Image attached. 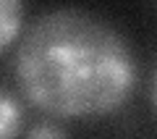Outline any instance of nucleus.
I'll use <instances>...</instances> for the list:
<instances>
[{
  "mask_svg": "<svg viewBox=\"0 0 157 139\" xmlns=\"http://www.w3.org/2000/svg\"><path fill=\"white\" fill-rule=\"evenodd\" d=\"M16 81L34 108L55 118H97L123 108L136 63L107 21L76 8L42 13L21 34Z\"/></svg>",
  "mask_w": 157,
  "mask_h": 139,
  "instance_id": "nucleus-1",
  "label": "nucleus"
},
{
  "mask_svg": "<svg viewBox=\"0 0 157 139\" xmlns=\"http://www.w3.org/2000/svg\"><path fill=\"white\" fill-rule=\"evenodd\" d=\"M24 29V6L16 0H0V53L8 50Z\"/></svg>",
  "mask_w": 157,
  "mask_h": 139,
  "instance_id": "nucleus-2",
  "label": "nucleus"
},
{
  "mask_svg": "<svg viewBox=\"0 0 157 139\" xmlns=\"http://www.w3.org/2000/svg\"><path fill=\"white\" fill-rule=\"evenodd\" d=\"M21 105L18 100L0 87V139H16L21 131Z\"/></svg>",
  "mask_w": 157,
  "mask_h": 139,
  "instance_id": "nucleus-3",
  "label": "nucleus"
},
{
  "mask_svg": "<svg viewBox=\"0 0 157 139\" xmlns=\"http://www.w3.org/2000/svg\"><path fill=\"white\" fill-rule=\"evenodd\" d=\"M26 139H66V131H63L58 123H37L34 129H29Z\"/></svg>",
  "mask_w": 157,
  "mask_h": 139,
  "instance_id": "nucleus-4",
  "label": "nucleus"
},
{
  "mask_svg": "<svg viewBox=\"0 0 157 139\" xmlns=\"http://www.w3.org/2000/svg\"><path fill=\"white\" fill-rule=\"evenodd\" d=\"M152 95H155V105H157V73H155V84H152Z\"/></svg>",
  "mask_w": 157,
  "mask_h": 139,
  "instance_id": "nucleus-5",
  "label": "nucleus"
}]
</instances>
